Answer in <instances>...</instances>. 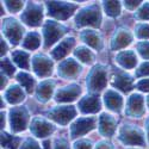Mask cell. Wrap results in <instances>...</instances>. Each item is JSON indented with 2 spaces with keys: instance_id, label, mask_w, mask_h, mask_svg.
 Segmentation results:
<instances>
[{
  "instance_id": "obj_1",
  "label": "cell",
  "mask_w": 149,
  "mask_h": 149,
  "mask_svg": "<svg viewBox=\"0 0 149 149\" xmlns=\"http://www.w3.org/2000/svg\"><path fill=\"white\" fill-rule=\"evenodd\" d=\"M75 25L78 28L93 26L99 28L102 24V12L97 4H92L87 7L81 8L75 16Z\"/></svg>"
},
{
  "instance_id": "obj_2",
  "label": "cell",
  "mask_w": 149,
  "mask_h": 149,
  "mask_svg": "<svg viewBox=\"0 0 149 149\" xmlns=\"http://www.w3.org/2000/svg\"><path fill=\"white\" fill-rule=\"evenodd\" d=\"M45 7L48 16L58 20H66L73 16L74 11L78 8V5L67 1H45Z\"/></svg>"
},
{
  "instance_id": "obj_3",
  "label": "cell",
  "mask_w": 149,
  "mask_h": 149,
  "mask_svg": "<svg viewBox=\"0 0 149 149\" xmlns=\"http://www.w3.org/2000/svg\"><path fill=\"white\" fill-rule=\"evenodd\" d=\"M87 88L91 92H99L107 85V69L104 66H95L86 80Z\"/></svg>"
},
{
  "instance_id": "obj_4",
  "label": "cell",
  "mask_w": 149,
  "mask_h": 149,
  "mask_svg": "<svg viewBox=\"0 0 149 149\" xmlns=\"http://www.w3.org/2000/svg\"><path fill=\"white\" fill-rule=\"evenodd\" d=\"M119 141L125 146H144L143 132L134 125H123L119 129Z\"/></svg>"
},
{
  "instance_id": "obj_5",
  "label": "cell",
  "mask_w": 149,
  "mask_h": 149,
  "mask_svg": "<svg viewBox=\"0 0 149 149\" xmlns=\"http://www.w3.org/2000/svg\"><path fill=\"white\" fill-rule=\"evenodd\" d=\"M67 32V29L55 20H47L43 26L44 36V47H52L56 41H58L62 36Z\"/></svg>"
},
{
  "instance_id": "obj_6",
  "label": "cell",
  "mask_w": 149,
  "mask_h": 149,
  "mask_svg": "<svg viewBox=\"0 0 149 149\" xmlns=\"http://www.w3.org/2000/svg\"><path fill=\"white\" fill-rule=\"evenodd\" d=\"M24 31L25 30H24L23 25L16 19L7 18L3 23V32L12 45H17L20 42Z\"/></svg>"
},
{
  "instance_id": "obj_7",
  "label": "cell",
  "mask_w": 149,
  "mask_h": 149,
  "mask_svg": "<svg viewBox=\"0 0 149 149\" xmlns=\"http://www.w3.org/2000/svg\"><path fill=\"white\" fill-rule=\"evenodd\" d=\"M29 123V112L24 107H12L10 110V125L13 132L24 131Z\"/></svg>"
},
{
  "instance_id": "obj_8",
  "label": "cell",
  "mask_w": 149,
  "mask_h": 149,
  "mask_svg": "<svg viewBox=\"0 0 149 149\" xmlns=\"http://www.w3.org/2000/svg\"><path fill=\"white\" fill-rule=\"evenodd\" d=\"M20 18L29 26L41 25L43 19V6L35 3H28Z\"/></svg>"
},
{
  "instance_id": "obj_9",
  "label": "cell",
  "mask_w": 149,
  "mask_h": 149,
  "mask_svg": "<svg viewBox=\"0 0 149 149\" xmlns=\"http://www.w3.org/2000/svg\"><path fill=\"white\" fill-rule=\"evenodd\" d=\"M75 116H77V110L72 105L56 106L48 112V117L52 120L56 122L57 124H61V125L68 124Z\"/></svg>"
},
{
  "instance_id": "obj_10",
  "label": "cell",
  "mask_w": 149,
  "mask_h": 149,
  "mask_svg": "<svg viewBox=\"0 0 149 149\" xmlns=\"http://www.w3.org/2000/svg\"><path fill=\"white\" fill-rule=\"evenodd\" d=\"M54 68L53 61L43 54H37L32 57V69L37 77L45 78L52 75Z\"/></svg>"
},
{
  "instance_id": "obj_11",
  "label": "cell",
  "mask_w": 149,
  "mask_h": 149,
  "mask_svg": "<svg viewBox=\"0 0 149 149\" xmlns=\"http://www.w3.org/2000/svg\"><path fill=\"white\" fill-rule=\"evenodd\" d=\"M95 123H97L95 117H85V118L77 119L70 127V137L77 139V137H80V136L86 135L88 131L95 128Z\"/></svg>"
},
{
  "instance_id": "obj_12",
  "label": "cell",
  "mask_w": 149,
  "mask_h": 149,
  "mask_svg": "<svg viewBox=\"0 0 149 149\" xmlns=\"http://www.w3.org/2000/svg\"><path fill=\"white\" fill-rule=\"evenodd\" d=\"M144 98L139 94L134 93L131 94L127 100L125 107V115L129 117H141L144 113Z\"/></svg>"
},
{
  "instance_id": "obj_13",
  "label": "cell",
  "mask_w": 149,
  "mask_h": 149,
  "mask_svg": "<svg viewBox=\"0 0 149 149\" xmlns=\"http://www.w3.org/2000/svg\"><path fill=\"white\" fill-rule=\"evenodd\" d=\"M30 130L36 137L44 139L47 136H50L54 132L55 128L53 124L50 122H48L47 119H44L42 117H35L31 120Z\"/></svg>"
},
{
  "instance_id": "obj_14",
  "label": "cell",
  "mask_w": 149,
  "mask_h": 149,
  "mask_svg": "<svg viewBox=\"0 0 149 149\" xmlns=\"http://www.w3.org/2000/svg\"><path fill=\"white\" fill-rule=\"evenodd\" d=\"M81 72V66L74 58H67L58 65L57 73L63 79H74Z\"/></svg>"
},
{
  "instance_id": "obj_15",
  "label": "cell",
  "mask_w": 149,
  "mask_h": 149,
  "mask_svg": "<svg viewBox=\"0 0 149 149\" xmlns=\"http://www.w3.org/2000/svg\"><path fill=\"white\" fill-rule=\"evenodd\" d=\"M132 84H134V79L129 75V74L124 73V72H115L112 78H111V85L113 86L115 88L128 93L132 90Z\"/></svg>"
},
{
  "instance_id": "obj_16",
  "label": "cell",
  "mask_w": 149,
  "mask_h": 149,
  "mask_svg": "<svg viewBox=\"0 0 149 149\" xmlns=\"http://www.w3.org/2000/svg\"><path fill=\"white\" fill-rule=\"evenodd\" d=\"M81 94V87L79 85H69L60 88L55 94V100L57 103H69L73 102Z\"/></svg>"
},
{
  "instance_id": "obj_17",
  "label": "cell",
  "mask_w": 149,
  "mask_h": 149,
  "mask_svg": "<svg viewBox=\"0 0 149 149\" xmlns=\"http://www.w3.org/2000/svg\"><path fill=\"white\" fill-rule=\"evenodd\" d=\"M79 110L82 113H95L102 109V102L98 95H86L80 99Z\"/></svg>"
},
{
  "instance_id": "obj_18",
  "label": "cell",
  "mask_w": 149,
  "mask_h": 149,
  "mask_svg": "<svg viewBox=\"0 0 149 149\" xmlns=\"http://www.w3.org/2000/svg\"><path fill=\"white\" fill-rule=\"evenodd\" d=\"M98 127H99V132L103 136L110 137V136H112L115 134L117 123H116V119L111 115L102 113L98 119Z\"/></svg>"
},
{
  "instance_id": "obj_19",
  "label": "cell",
  "mask_w": 149,
  "mask_h": 149,
  "mask_svg": "<svg viewBox=\"0 0 149 149\" xmlns=\"http://www.w3.org/2000/svg\"><path fill=\"white\" fill-rule=\"evenodd\" d=\"M132 41V36L129 30L119 29L115 32L112 40H111V49L112 50H119V49L125 48Z\"/></svg>"
},
{
  "instance_id": "obj_20",
  "label": "cell",
  "mask_w": 149,
  "mask_h": 149,
  "mask_svg": "<svg viewBox=\"0 0 149 149\" xmlns=\"http://www.w3.org/2000/svg\"><path fill=\"white\" fill-rule=\"evenodd\" d=\"M55 88V82L53 80H44L42 81L36 88V98L38 99L41 103H47L49 99L52 98L53 92Z\"/></svg>"
},
{
  "instance_id": "obj_21",
  "label": "cell",
  "mask_w": 149,
  "mask_h": 149,
  "mask_svg": "<svg viewBox=\"0 0 149 149\" xmlns=\"http://www.w3.org/2000/svg\"><path fill=\"white\" fill-rule=\"evenodd\" d=\"M104 104L109 110L113 111V112H119L123 106V98L118 92L109 90L104 94Z\"/></svg>"
},
{
  "instance_id": "obj_22",
  "label": "cell",
  "mask_w": 149,
  "mask_h": 149,
  "mask_svg": "<svg viewBox=\"0 0 149 149\" xmlns=\"http://www.w3.org/2000/svg\"><path fill=\"white\" fill-rule=\"evenodd\" d=\"M74 44H75V38H74V37H68V38L60 42V44L56 45L54 48V50L52 52L53 58H55V60L63 58L72 50V48L74 47Z\"/></svg>"
},
{
  "instance_id": "obj_23",
  "label": "cell",
  "mask_w": 149,
  "mask_h": 149,
  "mask_svg": "<svg viewBox=\"0 0 149 149\" xmlns=\"http://www.w3.org/2000/svg\"><path fill=\"white\" fill-rule=\"evenodd\" d=\"M116 61L125 69H132L137 63V56L132 50H124L117 54Z\"/></svg>"
},
{
  "instance_id": "obj_24",
  "label": "cell",
  "mask_w": 149,
  "mask_h": 149,
  "mask_svg": "<svg viewBox=\"0 0 149 149\" xmlns=\"http://www.w3.org/2000/svg\"><path fill=\"white\" fill-rule=\"evenodd\" d=\"M80 38L86 43L88 44L90 47H92L93 49H99L103 48V41H102V37L97 31L94 30H84L80 35Z\"/></svg>"
},
{
  "instance_id": "obj_25",
  "label": "cell",
  "mask_w": 149,
  "mask_h": 149,
  "mask_svg": "<svg viewBox=\"0 0 149 149\" xmlns=\"http://www.w3.org/2000/svg\"><path fill=\"white\" fill-rule=\"evenodd\" d=\"M5 98L10 104H19L20 102L24 100L25 94H24L22 87H19L18 85H12L5 92Z\"/></svg>"
},
{
  "instance_id": "obj_26",
  "label": "cell",
  "mask_w": 149,
  "mask_h": 149,
  "mask_svg": "<svg viewBox=\"0 0 149 149\" xmlns=\"http://www.w3.org/2000/svg\"><path fill=\"white\" fill-rule=\"evenodd\" d=\"M12 58H13L15 63L23 68V69H29L30 68V55L26 52L23 50H16L12 53Z\"/></svg>"
},
{
  "instance_id": "obj_27",
  "label": "cell",
  "mask_w": 149,
  "mask_h": 149,
  "mask_svg": "<svg viewBox=\"0 0 149 149\" xmlns=\"http://www.w3.org/2000/svg\"><path fill=\"white\" fill-rule=\"evenodd\" d=\"M74 56L79 58L82 63H86V65H91L94 61L93 53L86 47H78L75 50H74Z\"/></svg>"
},
{
  "instance_id": "obj_28",
  "label": "cell",
  "mask_w": 149,
  "mask_h": 149,
  "mask_svg": "<svg viewBox=\"0 0 149 149\" xmlns=\"http://www.w3.org/2000/svg\"><path fill=\"white\" fill-rule=\"evenodd\" d=\"M40 44H41V36L37 32H29L22 43V45L25 49H29V50H35V49L40 47Z\"/></svg>"
},
{
  "instance_id": "obj_29",
  "label": "cell",
  "mask_w": 149,
  "mask_h": 149,
  "mask_svg": "<svg viewBox=\"0 0 149 149\" xmlns=\"http://www.w3.org/2000/svg\"><path fill=\"white\" fill-rule=\"evenodd\" d=\"M17 80L18 82L23 86L25 91L28 93H31L35 88V79L32 78V75H30L29 73H25V72H20L17 74Z\"/></svg>"
},
{
  "instance_id": "obj_30",
  "label": "cell",
  "mask_w": 149,
  "mask_h": 149,
  "mask_svg": "<svg viewBox=\"0 0 149 149\" xmlns=\"http://www.w3.org/2000/svg\"><path fill=\"white\" fill-rule=\"evenodd\" d=\"M105 13L110 17H117L120 15V3L119 1H103Z\"/></svg>"
},
{
  "instance_id": "obj_31",
  "label": "cell",
  "mask_w": 149,
  "mask_h": 149,
  "mask_svg": "<svg viewBox=\"0 0 149 149\" xmlns=\"http://www.w3.org/2000/svg\"><path fill=\"white\" fill-rule=\"evenodd\" d=\"M19 142H20L19 139H15L13 136H11L6 132L1 134V146L3 147L10 148V149H16L19 146Z\"/></svg>"
},
{
  "instance_id": "obj_32",
  "label": "cell",
  "mask_w": 149,
  "mask_h": 149,
  "mask_svg": "<svg viewBox=\"0 0 149 149\" xmlns=\"http://www.w3.org/2000/svg\"><path fill=\"white\" fill-rule=\"evenodd\" d=\"M135 33L137 36V38L140 40H148L149 38V25L144 23L139 24L135 28Z\"/></svg>"
},
{
  "instance_id": "obj_33",
  "label": "cell",
  "mask_w": 149,
  "mask_h": 149,
  "mask_svg": "<svg viewBox=\"0 0 149 149\" xmlns=\"http://www.w3.org/2000/svg\"><path fill=\"white\" fill-rule=\"evenodd\" d=\"M16 72V68L12 65V62L8 60V58H4L1 60V73L4 75H7V77H12Z\"/></svg>"
},
{
  "instance_id": "obj_34",
  "label": "cell",
  "mask_w": 149,
  "mask_h": 149,
  "mask_svg": "<svg viewBox=\"0 0 149 149\" xmlns=\"http://www.w3.org/2000/svg\"><path fill=\"white\" fill-rule=\"evenodd\" d=\"M135 17L139 20H148L149 19V3H144L143 5H141L139 11L136 12Z\"/></svg>"
},
{
  "instance_id": "obj_35",
  "label": "cell",
  "mask_w": 149,
  "mask_h": 149,
  "mask_svg": "<svg viewBox=\"0 0 149 149\" xmlns=\"http://www.w3.org/2000/svg\"><path fill=\"white\" fill-rule=\"evenodd\" d=\"M137 52L143 58L149 60V42L144 41V42L137 43Z\"/></svg>"
},
{
  "instance_id": "obj_36",
  "label": "cell",
  "mask_w": 149,
  "mask_h": 149,
  "mask_svg": "<svg viewBox=\"0 0 149 149\" xmlns=\"http://www.w3.org/2000/svg\"><path fill=\"white\" fill-rule=\"evenodd\" d=\"M4 3H5V6L7 7V10L10 12H13V13H17V12H19L24 7L23 1H4Z\"/></svg>"
},
{
  "instance_id": "obj_37",
  "label": "cell",
  "mask_w": 149,
  "mask_h": 149,
  "mask_svg": "<svg viewBox=\"0 0 149 149\" xmlns=\"http://www.w3.org/2000/svg\"><path fill=\"white\" fill-rule=\"evenodd\" d=\"M20 149H41L40 144L32 139H26L20 146Z\"/></svg>"
},
{
  "instance_id": "obj_38",
  "label": "cell",
  "mask_w": 149,
  "mask_h": 149,
  "mask_svg": "<svg viewBox=\"0 0 149 149\" xmlns=\"http://www.w3.org/2000/svg\"><path fill=\"white\" fill-rule=\"evenodd\" d=\"M54 149H70V147L66 139L60 137L54 141Z\"/></svg>"
},
{
  "instance_id": "obj_39",
  "label": "cell",
  "mask_w": 149,
  "mask_h": 149,
  "mask_svg": "<svg viewBox=\"0 0 149 149\" xmlns=\"http://www.w3.org/2000/svg\"><path fill=\"white\" fill-rule=\"evenodd\" d=\"M144 75H149V62L142 63L136 70V77H144Z\"/></svg>"
},
{
  "instance_id": "obj_40",
  "label": "cell",
  "mask_w": 149,
  "mask_h": 149,
  "mask_svg": "<svg viewBox=\"0 0 149 149\" xmlns=\"http://www.w3.org/2000/svg\"><path fill=\"white\" fill-rule=\"evenodd\" d=\"M74 149H92V143L87 140H80L74 143Z\"/></svg>"
},
{
  "instance_id": "obj_41",
  "label": "cell",
  "mask_w": 149,
  "mask_h": 149,
  "mask_svg": "<svg viewBox=\"0 0 149 149\" xmlns=\"http://www.w3.org/2000/svg\"><path fill=\"white\" fill-rule=\"evenodd\" d=\"M141 5H142V1H140V0H129V1H124V6H125V8L130 10V11L136 10Z\"/></svg>"
},
{
  "instance_id": "obj_42",
  "label": "cell",
  "mask_w": 149,
  "mask_h": 149,
  "mask_svg": "<svg viewBox=\"0 0 149 149\" xmlns=\"http://www.w3.org/2000/svg\"><path fill=\"white\" fill-rule=\"evenodd\" d=\"M136 88L142 92H149V79H142L136 84Z\"/></svg>"
},
{
  "instance_id": "obj_43",
  "label": "cell",
  "mask_w": 149,
  "mask_h": 149,
  "mask_svg": "<svg viewBox=\"0 0 149 149\" xmlns=\"http://www.w3.org/2000/svg\"><path fill=\"white\" fill-rule=\"evenodd\" d=\"M95 149H112V146H111L110 143H107V142H105V141H102L95 146Z\"/></svg>"
},
{
  "instance_id": "obj_44",
  "label": "cell",
  "mask_w": 149,
  "mask_h": 149,
  "mask_svg": "<svg viewBox=\"0 0 149 149\" xmlns=\"http://www.w3.org/2000/svg\"><path fill=\"white\" fill-rule=\"evenodd\" d=\"M7 52V45H6V41L3 40V37H1V55H5Z\"/></svg>"
},
{
  "instance_id": "obj_45",
  "label": "cell",
  "mask_w": 149,
  "mask_h": 149,
  "mask_svg": "<svg viewBox=\"0 0 149 149\" xmlns=\"http://www.w3.org/2000/svg\"><path fill=\"white\" fill-rule=\"evenodd\" d=\"M5 85H6V78L4 77V74L1 73V88L5 87Z\"/></svg>"
},
{
  "instance_id": "obj_46",
  "label": "cell",
  "mask_w": 149,
  "mask_h": 149,
  "mask_svg": "<svg viewBox=\"0 0 149 149\" xmlns=\"http://www.w3.org/2000/svg\"><path fill=\"white\" fill-rule=\"evenodd\" d=\"M1 128H4L5 127V112H1Z\"/></svg>"
},
{
  "instance_id": "obj_47",
  "label": "cell",
  "mask_w": 149,
  "mask_h": 149,
  "mask_svg": "<svg viewBox=\"0 0 149 149\" xmlns=\"http://www.w3.org/2000/svg\"><path fill=\"white\" fill-rule=\"evenodd\" d=\"M146 128H147V136H148V141H149V118L146 122Z\"/></svg>"
},
{
  "instance_id": "obj_48",
  "label": "cell",
  "mask_w": 149,
  "mask_h": 149,
  "mask_svg": "<svg viewBox=\"0 0 149 149\" xmlns=\"http://www.w3.org/2000/svg\"><path fill=\"white\" fill-rule=\"evenodd\" d=\"M43 146H44V149H50V142L49 141H45L43 143Z\"/></svg>"
},
{
  "instance_id": "obj_49",
  "label": "cell",
  "mask_w": 149,
  "mask_h": 149,
  "mask_svg": "<svg viewBox=\"0 0 149 149\" xmlns=\"http://www.w3.org/2000/svg\"><path fill=\"white\" fill-rule=\"evenodd\" d=\"M147 105H148V109H149V95H148V98H147Z\"/></svg>"
}]
</instances>
